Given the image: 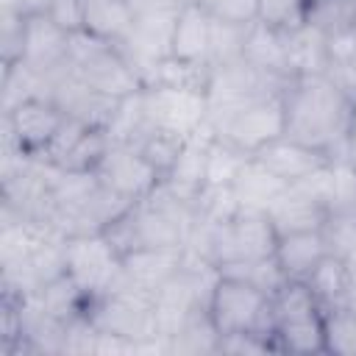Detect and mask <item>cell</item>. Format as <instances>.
Returning a JSON list of instances; mask_svg holds the SVG:
<instances>
[{"instance_id": "cell-10", "label": "cell", "mask_w": 356, "mask_h": 356, "mask_svg": "<svg viewBox=\"0 0 356 356\" xmlns=\"http://www.w3.org/2000/svg\"><path fill=\"white\" fill-rule=\"evenodd\" d=\"M70 33L61 31L47 14H31L25 19V47L22 58L44 75H56L70 64Z\"/></svg>"}, {"instance_id": "cell-23", "label": "cell", "mask_w": 356, "mask_h": 356, "mask_svg": "<svg viewBox=\"0 0 356 356\" xmlns=\"http://www.w3.org/2000/svg\"><path fill=\"white\" fill-rule=\"evenodd\" d=\"M323 345H325V353L356 356V309L350 303L325 309V314H323Z\"/></svg>"}, {"instance_id": "cell-18", "label": "cell", "mask_w": 356, "mask_h": 356, "mask_svg": "<svg viewBox=\"0 0 356 356\" xmlns=\"http://www.w3.org/2000/svg\"><path fill=\"white\" fill-rule=\"evenodd\" d=\"M309 289L317 295V300L323 303V309L328 306H342V303H350L353 298V275H350V267L348 261L339 256V253H328L306 278Z\"/></svg>"}, {"instance_id": "cell-35", "label": "cell", "mask_w": 356, "mask_h": 356, "mask_svg": "<svg viewBox=\"0 0 356 356\" xmlns=\"http://www.w3.org/2000/svg\"><path fill=\"white\" fill-rule=\"evenodd\" d=\"M342 159L356 170V108H353V120H350V128H348V139H345Z\"/></svg>"}, {"instance_id": "cell-31", "label": "cell", "mask_w": 356, "mask_h": 356, "mask_svg": "<svg viewBox=\"0 0 356 356\" xmlns=\"http://www.w3.org/2000/svg\"><path fill=\"white\" fill-rule=\"evenodd\" d=\"M61 31H67L70 36L72 33H81L86 28V0H50L47 11H44Z\"/></svg>"}, {"instance_id": "cell-34", "label": "cell", "mask_w": 356, "mask_h": 356, "mask_svg": "<svg viewBox=\"0 0 356 356\" xmlns=\"http://www.w3.org/2000/svg\"><path fill=\"white\" fill-rule=\"evenodd\" d=\"M353 100H356V61H350V64H345V67H334V70H325Z\"/></svg>"}, {"instance_id": "cell-11", "label": "cell", "mask_w": 356, "mask_h": 356, "mask_svg": "<svg viewBox=\"0 0 356 356\" xmlns=\"http://www.w3.org/2000/svg\"><path fill=\"white\" fill-rule=\"evenodd\" d=\"M267 220L275 228V234H295V231H314L323 228L331 209L314 197L309 189H303L300 184H289L270 206H267Z\"/></svg>"}, {"instance_id": "cell-14", "label": "cell", "mask_w": 356, "mask_h": 356, "mask_svg": "<svg viewBox=\"0 0 356 356\" xmlns=\"http://www.w3.org/2000/svg\"><path fill=\"white\" fill-rule=\"evenodd\" d=\"M275 259L289 281H306L309 273L331 253V245L325 239L323 228L314 231H295V234H281L275 239Z\"/></svg>"}, {"instance_id": "cell-4", "label": "cell", "mask_w": 356, "mask_h": 356, "mask_svg": "<svg viewBox=\"0 0 356 356\" xmlns=\"http://www.w3.org/2000/svg\"><path fill=\"white\" fill-rule=\"evenodd\" d=\"M64 273L92 303L95 298L106 295L117 284V278L122 273V256L103 231L67 236Z\"/></svg>"}, {"instance_id": "cell-21", "label": "cell", "mask_w": 356, "mask_h": 356, "mask_svg": "<svg viewBox=\"0 0 356 356\" xmlns=\"http://www.w3.org/2000/svg\"><path fill=\"white\" fill-rule=\"evenodd\" d=\"M186 139L189 136H181L175 131H164V128H147L136 142L134 147L147 159V164L164 178L170 175V170L175 167V161L181 159L184 147H186Z\"/></svg>"}, {"instance_id": "cell-6", "label": "cell", "mask_w": 356, "mask_h": 356, "mask_svg": "<svg viewBox=\"0 0 356 356\" xmlns=\"http://www.w3.org/2000/svg\"><path fill=\"white\" fill-rule=\"evenodd\" d=\"M64 122L67 114L56 100L31 97L3 111V139L28 156H42Z\"/></svg>"}, {"instance_id": "cell-5", "label": "cell", "mask_w": 356, "mask_h": 356, "mask_svg": "<svg viewBox=\"0 0 356 356\" xmlns=\"http://www.w3.org/2000/svg\"><path fill=\"white\" fill-rule=\"evenodd\" d=\"M286 131V114H284V92L278 95H264L256 97L245 106H239L236 111H231L228 117H222L211 134L236 145L245 153H256L264 145H270L273 139L284 136Z\"/></svg>"}, {"instance_id": "cell-27", "label": "cell", "mask_w": 356, "mask_h": 356, "mask_svg": "<svg viewBox=\"0 0 356 356\" xmlns=\"http://www.w3.org/2000/svg\"><path fill=\"white\" fill-rule=\"evenodd\" d=\"M248 28L250 25H231V22L211 19V56H209V67L211 70L242 61Z\"/></svg>"}, {"instance_id": "cell-17", "label": "cell", "mask_w": 356, "mask_h": 356, "mask_svg": "<svg viewBox=\"0 0 356 356\" xmlns=\"http://www.w3.org/2000/svg\"><path fill=\"white\" fill-rule=\"evenodd\" d=\"M289 184H284L275 172H270L261 161H256L253 156L245 161V167L239 170V175L231 184V192L239 203V209H253V211H267V206L286 189Z\"/></svg>"}, {"instance_id": "cell-32", "label": "cell", "mask_w": 356, "mask_h": 356, "mask_svg": "<svg viewBox=\"0 0 356 356\" xmlns=\"http://www.w3.org/2000/svg\"><path fill=\"white\" fill-rule=\"evenodd\" d=\"M217 353H275V345L259 334H225L217 342Z\"/></svg>"}, {"instance_id": "cell-3", "label": "cell", "mask_w": 356, "mask_h": 356, "mask_svg": "<svg viewBox=\"0 0 356 356\" xmlns=\"http://www.w3.org/2000/svg\"><path fill=\"white\" fill-rule=\"evenodd\" d=\"M206 312L220 337L259 334L273 342V295L261 292L259 286H253L242 278L220 273V278L209 295Z\"/></svg>"}, {"instance_id": "cell-2", "label": "cell", "mask_w": 356, "mask_h": 356, "mask_svg": "<svg viewBox=\"0 0 356 356\" xmlns=\"http://www.w3.org/2000/svg\"><path fill=\"white\" fill-rule=\"evenodd\" d=\"M323 303L306 281H286L273 295V342L278 353H325Z\"/></svg>"}, {"instance_id": "cell-30", "label": "cell", "mask_w": 356, "mask_h": 356, "mask_svg": "<svg viewBox=\"0 0 356 356\" xmlns=\"http://www.w3.org/2000/svg\"><path fill=\"white\" fill-rule=\"evenodd\" d=\"M25 19L22 14H6L0 11V50H3V67L22 58L25 47Z\"/></svg>"}, {"instance_id": "cell-29", "label": "cell", "mask_w": 356, "mask_h": 356, "mask_svg": "<svg viewBox=\"0 0 356 356\" xmlns=\"http://www.w3.org/2000/svg\"><path fill=\"white\" fill-rule=\"evenodd\" d=\"M197 6L211 19L231 22V25H253L259 0H197Z\"/></svg>"}, {"instance_id": "cell-28", "label": "cell", "mask_w": 356, "mask_h": 356, "mask_svg": "<svg viewBox=\"0 0 356 356\" xmlns=\"http://www.w3.org/2000/svg\"><path fill=\"white\" fill-rule=\"evenodd\" d=\"M323 231H325V239L331 245V253L345 256L348 250H353L356 248V206H345V209L331 211Z\"/></svg>"}, {"instance_id": "cell-13", "label": "cell", "mask_w": 356, "mask_h": 356, "mask_svg": "<svg viewBox=\"0 0 356 356\" xmlns=\"http://www.w3.org/2000/svg\"><path fill=\"white\" fill-rule=\"evenodd\" d=\"M186 248H139L122 256V278L156 295L184 264Z\"/></svg>"}, {"instance_id": "cell-8", "label": "cell", "mask_w": 356, "mask_h": 356, "mask_svg": "<svg viewBox=\"0 0 356 356\" xmlns=\"http://www.w3.org/2000/svg\"><path fill=\"white\" fill-rule=\"evenodd\" d=\"M95 175L103 186L128 197L131 203L150 197L153 189L161 184V175L147 164V159L134 145H122V142L108 145L100 164L95 167Z\"/></svg>"}, {"instance_id": "cell-16", "label": "cell", "mask_w": 356, "mask_h": 356, "mask_svg": "<svg viewBox=\"0 0 356 356\" xmlns=\"http://www.w3.org/2000/svg\"><path fill=\"white\" fill-rule=\"evenodd\" d=\"M172 56L209 67L211 56V17L195 3L178 14L172 33Z\"/></svg>"}, {"instance_id": "cell-26", "label": "cell", "mask_w": 356, "mask_h": 356, "mask_svg": "<svg viewBox=\"0 0 356 356\" xmlns=\"http://www.w3.org/2000/svg\"><path fill=\"white\" fill-rule=\"evenodd\" d=\"M309 19V0H259L256 22L275 31V33H292L303 28Z\"/></svg>"}, {"instance_id": "cell-22", "label": "cell", "mask_w": 356, "mask_h": 356, "mask_svg": "<svg viewBox=\"0 0 356 356\" xmlns=\"http://www.w3.org/2000/svg\"><path fill=\"white\" fill-rule=\"evenodd\" d=\"M222 275H234V278H242L253 286H259L261 292L267 295H275L289 278L284 275L275 253L270 256H259V259H239V261H228V264H220L217 267Z\"/></svg>"}, {"instance_id": "cell-15", "label": "cell", "mask_w": 356, "mask_h": 356, "mask_svg": "<svg viewBox=\"0 0 356 356\" xmlns=\"http://www.w3.org/2000/svg\"><path fill=\"white\" fill-rule=\"evenodd\" d=\"M242 61H248L253 70H259V72H264V75H270V78L292 81L284 33H275V31L259 25V22H253V25L248 28Z\"/></svg>"}, {"instance_id": "cell-20", "label": "cell", "mask_w": 356, "mask_h": 356, "mask_svg": "<svg viewBox=\"0 0 356 356\" xmlns=\"http://www.w3.org/2000/svg\"><path fill=\"white\" fill-rule=\"evenodd\" d=\"M286 39V58H289V72L292 78L298 75H314L328 70V56H325V36L314 31L312 25H303L292 33H284Z\"/></svg>"}, {"instance_id": "cell-12", "label": "cell", "mask_w": 356, "mask_h": 356, "mask_svg": "<svg viewBox=\"0 0 356 356\" xmlns=\"http://www.w3.org/2000/svg\"><path fill=\"white\" fill-rule=\"evenodd\" d=\"M256 161H261L270 172H275L284 184H298L306 175H312L314 170H320L323 164L331 161V156H325L323 150H314L292 136H278L270 145H264L261 150L253 153Z\"/></svg>"}, {"instance_id": "cell-33", "label": "cell", "mask_w": 356, "mask_h": 356, "mask_svg": "<svg viewBox=\"0 0 356 356\" xmlns=\"http://www.w3.org/2000/svg\"><path fill=\"white\" fill-rule=\"evenodd\" d=\"M134 14H172L178 17L184 8L195 6L197 0H128Z\"/></svg>"}, {"instance_id": "cell-36", "label": "cell", "mask_w": 356, "mask_h": 356, "mask_svg": "<svg viewBox=\"0 0 356 356\" xmlns=\"http://www.w3.org/2000/svg\"><path fill=\"white\" fill-rule=\"evenodd\" d=\"M342 259L348 261V267H350V275H353V284H356V248H353V250H348Z\"/></svg>"}, {"instance_id": "cell-24", "label": "cell", "mask_w": 356, "mask_h": 356, "mask_svg": "<svg viewBox=\"0 0 356 356\" xmlns=\"http://www.w3.org/2000/svg\"><path fill=\"white\" fill-rule=\"evenodd\" d=\"M248 159L250 153L211 134L209 153H206V186H231Z\"/></svg>"}, {"instance_id": "cell-37", "label": "cell", "mask_w": 356, "mask_h": 356, "mask_svg": "<svg viewBox=\"0 0 356 356\" xmlns=\"http://www.w3.org/2000/svg\"><path fill=\"white\" fill-rule=\"evenodd\" d=\"M350 306L356 309V289H353V298H350Z\"/></svg>"}, {"instance_id": "cell-7", "label": "cell", "mask_w": 356, "mask_h": 356, "mask_svg": "<svg viewBox=\"0 0 356 356\" xmlns=\"http://www.w3.org/2000/svg\"><path fill=\"white\" fill-rule=\"evenodd\" d=\"M142 103L147 122L153 128L175 131L181 136H195L206 128L209 100L203 92L189 89H170V86H145Z\"/></svg>"}, {"instance_id": "cell-9", "label": "cell", "mask_w": 356, "mask_h": 356, "mask_svg": "<svg viewBox=\"0 0 356 356\" xmlns=\"http://www.w3.org/2000/svg\"><path fill=\"white\" fill-rule=\"evenodd\" d=\"M108 145L111 139L106 128H92L81 120L67 117V122L58 128L53 142L44 147L42 159L67 172H95Z\"/></svg>"}, {"instance_id": "cell-1", "label": "cell", "mask_w": 356, "mask_h": 356, "mask_svg": "<svg viewBox=\"0 0 356 356\" xmlns=\"http://www.w3.org/2000/svg\"><path fill=\"white\" fill-rule=\"evenodd\" d=\"M353 108L356 100L328 72L298 75L284 86V134L331 159H342Z\"/></svg>"}, {"instance_id": "cell-25", "label": "cell", "mask_w": 356, "mask_h": 356, "mask_svg": "<svg viewBox=\"0 0 356 356\" xmlns=\"http://www.w3.org/2000/svg\"><path fill=\"white\" fill-rule=\"evenodd\" d=\"M323 36L356 31V0H309V19Z\"/></svg>"}, {"instance_id": "cell-19", "label": "cell", "mask_w": 356, "mask_h": 356, "mask_svg": "<svg viewBox=\"0 0 356 356\" xmlns=\"http://www.w3.org/2000/svg\"><path fill=\"white\" fill-rule=\"evenodd\" d=\"M86 28L92 36L120 44L131 25H134V11L128 0H86Z\"/></svg>"}]
</instances>
